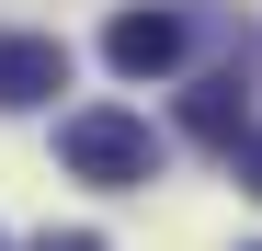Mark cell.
Wrapping results in <instances>:
<instances>
[{
  "label": "cell",
  "instance_id": "cell-5",
  "mask_svg": "<svg viewBox=\"0 0 262 251\" xmlns=\"http://www.w3.org/2000/svg\"><path fill=\"white\" fill-rule=\"evenodd\" d=\"M239 194H262V126L239 137Z\"/></svg>",
  "mask_w": 262,
  "mask_h": 251
},
{
  "label": "cell",
  "instance_id": "cell-6",
  "mask_svg": "<svg viewBox=\"0 0 262 251\" xmlns=\"http://www.w3.org/2000/svg\"><path fill=\"white\" fill-rule=\"evenodd\" d=\"M34 251H103V228H46Z\"/></svg>",
  "mask_w": 262,
  "mask_h": 251
},
{
  "label": "cell",
  "instance_id": "cell-2",
  "mask_svg": "<svg viewBox=\"0 0 262 251\" xmlns=\"http://www.w3.org/2000/svg\"><path fill=\"white\" fill-rule=\"evenodd\" d=\"M171 57H183V12H160V0H137V12L103 23V69L114 80H160Z\"/></svg>",
  "mask_w": 262,
  "mask_h": 251
},
{
  "label": "cell",
  "instance_id": "cell-3",
  "mask_svg": "<svg viewBox=\"0 0 262 251\" xmlns=\"http://www.w3.org/2000/svg\"><path fill=\"white\" fill-rule=\"evenodd\" d=\"M69 92V46L57 34H0V114H34Z\"/></svg>",
  "mask_w": 262,
  "mask_h": 251
},
{
  "label": "cell",
  "instance_id": "cell-4",
  "mask_svg": "<svg viewBox=\"0 0 262 251\" xmlns=\"http://www.w3.org/2000/svg\"><path fill=\"white\" fill-rule=\"evenodd\" d=\"M183 126H194V137H251V80L239 69H216V80H194V103H183Z\"/></svg>",
  "mask_w": 262,
  "mask_h": 251
},
{
  "label": "cell",
  "instance_id": "cell-1",
  "mask_svg": "<svg viewBox=\"0 0 262 251\" xmlns=\"http://www.w3.org/2000/svg\"><path fill=\"white\" fill-rule=\"evenodd\" d=\"M57 160L80 183H103V194H137L160 172V137H148V114H125V103H80V114H57Z\"/></svg>",
  "mask_w": 262,
  "mask_h": 251
}]
</instances>
